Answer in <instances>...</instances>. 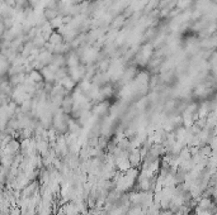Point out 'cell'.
Wrapping results in <instances>:
<instances>
[{
  "instance_id": "cell-1",
  "label": "cell",
  "mask_w": 217,
  "mask_h": 215,
  "mask_svg": "<svg viewBox=\"0 0 217 215\" xmlns=\"http://www.w3.org/2000/svg\"><path fill=\"white\" fill-rule=\"evenodd\" d=\"M45 15H46L47 19H56L59 15V12L54 8H47L45 10Z\"/></svg>"
},
{
  "instance_id": "cell-2",
  "label": "cell",
  "mask_w": 217,
  "mask_h": 215,
  "mask_svg": "<svg viewBox=\"0 0 217 215\" xmlns=\"http://www.w3.org/2000/svg\"><path fill=\"white\" fill-rule=\"evenodd\" d=\"M62 37H61L60 34H57V33H55V34H52V37H51V43H55V46H59L62 43Z\"/></svg>"
}]
</instances>
